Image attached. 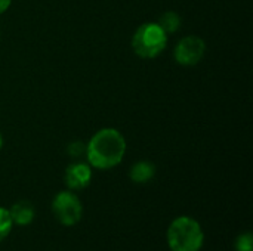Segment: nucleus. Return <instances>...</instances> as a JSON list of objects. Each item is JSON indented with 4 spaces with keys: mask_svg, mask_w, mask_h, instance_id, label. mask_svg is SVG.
Wrapping results in <instances>:
<instances>
[{
    "mask_svg": "<svg viewBox=\"0 0 253 251\" xmlns=\"http://www.w3.org/2000/svg\"><path fill=\"white\" fill-rule=\"evenodd\" d=\"M84 152L90 167L110 170L123 161L126 154V139L117 129L105 127L90 138Z\"/></svg>",
    "mask_w": 253,
    "mask_h": 251,
    "instance_id": "obj_1",
    "label": "nucleus"
},
{
    "mask_svg": "<svg viewBox=\"0 0 253 251\" xmlns=\"http://www.w3.org/2000/svg\"><path fill=\"white\" fill-rule=\"evenodd\" d=\"M166 240L170 251H200L205 244V232L194 217L179 216L169 225Z\"/></svg>",
    "mask_w": 253,
    "mask_h": 251,
    "instance_id": "obj_2",
    "label": "nucleus"
},
{
    "mask_svg": "<svg viewBox=\"0 0 253 251\" xmlns=\"http://www.w3.org/2000/svg\"><path fill=\"white\" fill-rule=\"evenodd\" d=\"M168 46V34L157 22H145L132 36V49L142 59L157 58Z\"/></svg>",
    "mask_w": 253,
    "mask_h": 251,
    "instance_id": "obj_3",
    "label": "nucleus"
},
{
    "mask_svg": "<svg viewBox=\"0 0 253 251\" xmlns=\"http://www.w3.org/2000/svg\"><path fill=\"white\" fill-rule=\"evenodd\" d=\"M52 213L62 226H74L82 220L83 204L73 191H61L52 200Z\"/></svg>",
    "mask_w": 253,
    "mask_h": 251,
    "instance_id": "obj_4",
    "label": "nucleus"
},
{
    "mask_svg": "<svg viewBox=\"0 0 253 251\" xmlns=\"http://www.w3.org/2000/svg\"><path fill=\"white\" fill-rule=\"evenodd\" d=\"M206 53V43L199 36H187L178 41L173 50L175 61L184 67L197 65Z\"/></svg>",
    "mask_w": 253,
    "mask_h": 251,
    "instance_id": "obj_5",
    "label": "nucleus"
},
{
    "mask_svg": "<svg viewBox=\"0 0 253 251\" xmlns=\"http://www.w3.org/2000/svg\"><path fill=\"white\" fill-rule=\"evenodd\" d=\"M64 180L70 191H82L92 180V167L87 163H73L67 167Z\"/></svg>",
    "mask_w": 253,
    "mask_h": 251,
    "instance_id": "obj_6",
    "label": "nucleus"
},
{
    "mask_svg": "<svg viewBox=\"0 0 253 251\" xmlns=\"http://www.w3.org/2000/svg\"><path fill=\"white\" fill-rule=\"evenodd\" d=\"M9 215H10V219H12L13 225L28 226L36 217V210H34V206L31 203L18 201L9 209Z\"/></svg>",
    "mask_w": 253,
    "mask_h": 251,
    "instance_id": "obj_7",
    "label": "nucleus"
},
{
    "mask_svg": "<svg viewBox=\"0 0 253 251\" xmlns=\"http://www.w3.org/2000/svg\"><path fill=\"white\" fill-rule=\"evenodd\" d=\"M156 176V166L151 161L142 160L135 163L129 170V178L135 183H148Z\"/></svg>",
    "mask_w": 253,
    "mask_h": 251,
    "instance_id": "obj_8",
    "label": "nucleus"
},
{
    "mask_svg": "<svg viewBox=\"0 0 253 251\" xmlns=\"http://www.w3.org/2000/svg\"><path fill=\"white\" fill-rule=\"evenodd\" d=\"M157 24L166 31V34L176 33V31L179 30V27H181V16H179L176 12L169 10V12H165V13L160 16V19H159Z\"/></svg>",
    "mask_w": 253,
    "mask_h": 251,
    "instance_id": "obj_9",
    "label": "nucleus"
},
{
    "mask_svg": "<svg viewBox=\"0 0 253 251\" xmlns=\"http://www.w3.org/2000/svg\"><path fill=\"white\" fill-rule=\"evenodd\" d=\"M13 228V222L10 219L9 210L4 207H0V241L6 240Z\"/></svg>",
    "mask_w": 253,
    "mask_h": 251,
    "instance_id": "obj_10",
    "label": "nucleus"
},
{
    "mask_svg": "<svg viewBox=\"0 0 253 251\" xmlns=\"http://www.w3.org/2000/svg\"><path fill=\"white\" fill-rule=\"evenodd\" d=\"M236 251H253V237L251 232H243L236 238Z\"/></svg>",
    "mask_w": 253,
    "mask_h": 251,
    "instance_id": "obj_11",
    "label": "nucleus"
},
{
    "mask_svg": "<svg viewBox=\"0 0 253 251\" xmlns=\"http://www.w3.org/2000/svg\"><path fill=\"white\" fill-rule=\"evenodd\" d=\"M10 3H12V0H0V15L4 13L9 9Z\"/></svg>",
    "mask_w": 253,
    "mask_h": 251,
    "instance_id": "obj_12",
    "label": "nucleus"
},
{
    "mask_svg": "<svg viewBox=\"0 0 253 251\" xmlns=\"http://www.w3.org/2000/svg\"><path fill=\"white\" fill-rule=\"evenodd\" d=\"M1 146H3V136H1V133H0V149H1Z\"/></svg>",
    "mask_w": 253,
    "mask_h": 251,
    "instance_id": "obj_13",
    "label": "nucleus"
}]
</instances>
